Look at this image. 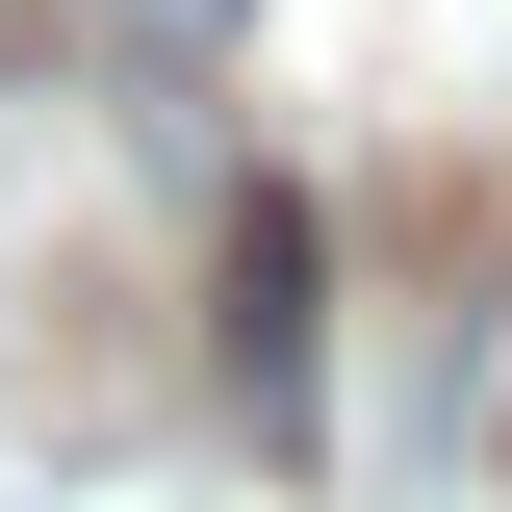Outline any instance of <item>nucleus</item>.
Returning <instances> with one entry per match:
<instances>
[{"instance_id":"f257e3e1","label":"nucleus","mask_w":512,"mask_h":512,"mask_svg":"<svg viewBox=\"0 0 512 512\" xmlns=\"http://www.w3.org/2000/svg\"><path fill=\"white\" fill-rule=\"evenodd\" d=\"M231 384H256V436H308V205L282 180L231 205Z\"/></svg>"},{"instance_id":"f03ea898","label":"nucleus","mask_w":512,"mask_h":512,"mask_svg":"<svg viewBox=\"0 0 512 512\" xmlns=\"http://www.w3.org/2000/svg\"><path fill=\"white\" fill-rule=\"evenodd\" d=\"M231 26H256V0H103V52H154V77H205Z\"/></svg>"}]
</instances>
